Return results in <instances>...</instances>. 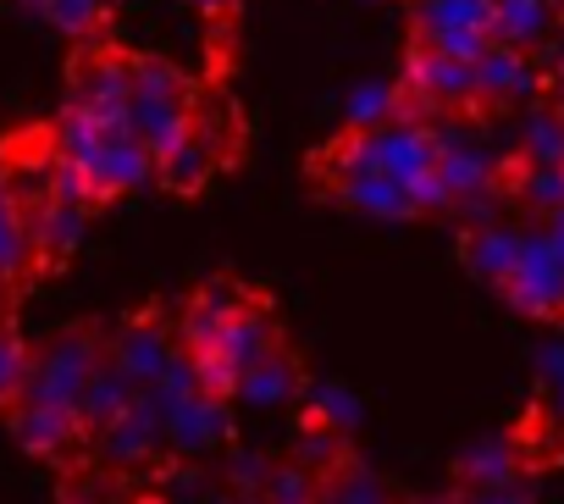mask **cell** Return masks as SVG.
<instances>
[{
    "mask_svg": "<svg viewBox=\"0 0 564 504\" xmlns=\"http://www.w3.org/2000/svg\"><path fill=\"white\" fill-rule=\"evenodd\" d=\"M128 133L155 156V167L194 133V89L188 78L161 56H133V100H128Z\"/></svg>",
    "mask_w": 564,
    "mask_h": 504,
    "instance_id": "cell-1",
    "label": "cell"
},
{
    "mask_svg": "<svg viewBox=\"0 0 564 504\" xmlns=\"http://www.w3.org/2000/svg\"><path fill=\"white\" fill-rule=\"evenodd\" d=\"M100 366V339L89 328H73V333H56L34 366H29V383H23V399L18 405H51V410H67L78 416L84 405V388Z\"/></svg>",
    "mask_w": 564,
    "mask_h": 504,
    "instance_id": "cell-2",
    "label": "cell"
},
{
    "mask_svg": "<svg viewBox=\"0 0 564 504\" xmlns=\"http://www.w3.org/2000/svg\"><path fill=\"white\" fill-rule=\"evenodd\" d=\"M509 305L536 317V322H553L564 317V261L553 256V244L542 227H520V261L503 283Z\"/></svg>",
    "mask_w": 564,
    "mask_h": 504,
    "instance_id": "cell-3",
    "label": "cell"
},
{
    "mask_svg": "<svg viewBox=\"0 0 564 504\" xmlns=\"http://www.w3.org/2000/svg\"><path fill=\"white\" fill-rule=\"evenodd\" d=\"M128 100H133V62L128 56H89L73 67L67 106L84 111L106 133H128Z\"/></svg>",
    "mask_w": 564,
    "mask_h": 504,
    "instance_id": "cell-4",
    "label": "cell"
},
{
    "mask_svg": "<svg viewBox=\"0 0 564 504\" xmlns=\"http://www.w3.org/2000/svg\"><path fill=\"white\" fill-rule=\"evenodd\" d=\"M437 139V178L448 189L454 205H470V200H492L498 189V161L476 144L470 128H432Z\"/></svg>",
    "mask_w": 564,
    "mask_h": 504,
    "instance_id": "cell-5",
    "label": "cell"
},
{
    "mask_svg": "<svg viewBox=\"0 0 564 504\" xmlns=\"http://www.w3.org/2000/svg\"><path fill=\"white\" fill-rule=\"evenodd\" d=\"M243 305H249V289H243V283H232V278H210V283H199L194 300H188V311H183V322H177V350H183L188 361L216 355L227 322H232Z\"/></svg>",
    "mask_w": 564,
    "mask_h": 504,
    "instance_id": "cell-6",
    "label": "cell"
},
{
    "mask_svg": "<svg viewBox=\"0 0 564 504\" xmlns=\"http://www.w3.org/2000/svg\"><path fill=\"white\" fill-rule=\"evenodd\" d=\"M404 84L426 100V106H476V67L448 62L426 45H410L404 56Z\"/></svg>",
    "mask_w": 564,
    "mask_h": 504,
    "instance_id": "cell-7",
    "label": "cell"
},
{
    "mask_svg": "<svg viewBox=\"0 0 564 504\" xmlns=\"http://www.w3.org/2000/svg\"><path fill=\"white\" fill-rule=\"evenodd\" d=\"M84 178L95 183L100 200H117V194H133V189H144V183L155 178V156H150L133 133H111V139L100 144V156L84 167Z\"/></svg>",
    "mask_w": 564,
    "mask_h": 504,
    "instance_id": "cell-8",
    "label": "cell"
},
{
    "mask_svg": "<svg viewBox=\"0 0 564 504\" xmlns=\"http://www.w3.org/2000/svg\"><path fill=\"white\" fill-rule=\"evenodd\" d=\"M282 350V333H276V317L265 311V300H249L232 322H227V333H221V344H216V355L232 366V377L243 383V372H254L265 355H276Z\"/></svg>",
    "mask_w": 564,
    "mask_h": 504,
    "instance_id": "cell-9",
    "label": "cell"
},
{
    "mask_svg": "<svg viewBox=\"0 0 564 504\" xmlns=\"http://www.w3.org/2000/svg\"><path fill=\"white\" fill-rule=\"evenodd\" d=\"M139 394H144V383H139L117 355H100V366H95V377H89V388H84V405H78L84 432H106L117 416H128V410L139 405Z\"/></svg>",
    "mask_w": 564,
    "mask_h": 504,
    "instance_id": "cell-10",
    "label": "cell"
},
{
    "mask_svg": "<svg viewBox=\"0 0 564 504\" xmlns=\"http://www.w3.org/2000/svg\"><path fill=\"white\" fill-rule=\"evenodd\" d=\"M558 29H564L558 0H498V12H492V45L520 51V56H536Z\"/></svg>",
    "mask_w": 564,
    "mask_h": 504,
    "instance_id": "cell-11",
    "label": "cell"
},
{
    "mask_svg": "<svg viewBox=\"0 0 564 504\" xmlns=\"http://www.w3.org/2000/svg\"><path fill=\"white\" fill-rule=\"evenodd\" d=\"M542 89V67L520 51L487 45V56L476 62V106H509Z\"/></svg>",
    "mask_w": 564,
    "mask_h": 504,
    "instance_id": "cell-12",
    "label": "cell"
},
{
    "mask_svg": "<svg viewBox=\"0 0 564 504\" xmlns=\"http://www.w3.org/2000/svg\"><path fill=\"white\" fill-rule=\"evenodd\" d=\"M111 355L150 388V383H161L166 377V366L177 361V344L166 339V328H155L150 317H139V322H128L122 333H117V344H111Z\"/></svg>",
    "mask_w": 564,
    "mask_h": 504,
    "instance_id": "cell-13",
    "label": "cell"
},
{
    "mask_svg": "<svg viewBox=\"0 0 564 504\" xmlns=\"http://www.w3.org/2000/svg\"><path fill=\"white\" fill-rule=\"evenodd\" d=\"M161 443H166V421H161V410H155L144 394H139V405H133L128 416H117V421L100 432V449H106L111 460H122V465L150 460Z\"/></svg>",
    "mask_w": 564,
    "mask_h": 504,
    "instance_id": "cell-14",
    "label": "cell"
},
{
    "mask_svg": "<svg viewBox=\"0 0 564 504\" xmlns=\"http://www.w3.org/2000/svg\"><path fill=\"white\" fill-rule=\"evenodd\" d=\"M84 227H89V211L78 205H34L29 211V244H34V261H67L73 249L84 244Z\"/></svg>",
    "mask_w": 564,
    "mask_h": 504,
    "instance_id": "cell-15",
    "label": "cell"
},
{
    "mask_svg": "<svg viewBox=\"0 0 564 504\" xmlns=\"http://www.w3.org/2000/svg\"><path fill=\"white\" fill-rule=\"evenodd\" d=\"M514 161L564 172V106H536L514 128Z\"/></svg>",
    "mask_w": 564,
    "mask_h": 504,
    "instance_id": "cell-16",
    "label": "cell"
},
{
    "mask_svg": "<svg viewBox=\"0 0 564 504\" xmlns=\"http://www.w3.org/2000/svg\"><path fill=\"white\" fill-rule=\"evenodd\" d=\"M221 167V144L205 133V128H194L161 167H155V178L172 189V194H199L205 183H210V172Z\"/></svg>",
    "mask_w": 564,
    "mask_h": 504,
    "instance_id": "cell-17",
    "label": "cell"
},
{
    "mask_svg": "<svg viewBox=\"0 0 564 504\" xmlns=\"http://www.w3.org/2000/svg\"><path fill=\"white\" fill-rule=\"evenodd\" d=\"M12 432H18V443H23L29 454L56 460V454H67V449H73V438L84 432V421H78V416H67V410H51V405H18Z\"/></svg>",
    "mask_w": 564,
    "mask_h": 504,
    "instance_id": "cell-18",
    "label": "cell"
},
{
    "mask_svg": "<svg viewBox=\"0 0 564 504\" xmlns=\"http://www.w3.org/2000/svg\"><path fill=\"white\" fill-rule=\"evenodd\" d=\"M492 12H498V0H410V29H415V40H432L448 29L492 34Z\"/></svg>",
    "mask_w": 564,
    "mask_h": 504,
    "instance_id": "cell-19",
    "label": "cell"
},
{
    "mask_svg": "<svg viewBox=\"0 0 564 504\" xmlns=\"http://www.w3.org/2000/svg\"><path fill=\"white\" fill-rule=\"evenodd\" d=\"M227 438V399H210V394H199V399H188L172 421H166V443L177 449V454H199V449H216Z\"/></svg>",
    "mask_w": 564,
    "mask_h": 504,
    "instance_id": "cell-20",
    "label": "cell"
},
{
    "mask_svg": "<svg viewBox=\"0 0 564 504\" xmlns=\"http://www.w3.org/2000/svg\"><path fill=\"white\" fill-rule=\"evenodd\" d=\"M338 200L355 205V211H366V216H388V222L415 216L410 189L393 183V178H382V172H349V178H338Z\"/></svg>",
    "mask_w": 564,
    "mask_h": 504,
    "instance_id": "cell-21",
    "label": "cell"
},
{
    "mask_svg": "<svg viewBox=\"0 0 564 504\" xmlns=\"http://www.w3.org/2000/svg\"><path fill=\"white\" fill-rule=\"evenodd\" d=\"M514 261H520V227H476V233H465V267L476 272V278H487V283H509V272H514Z\"/></svg>",
    "mask_w": 564,
    "mask_h": 504,
    "instance_id": "cell-22",
    "label": "cell"
},
{
    "mask_svg": "<svg viewBox=\"0 0 564 504\" xmlns=\"http://www.w3.org/2000/svg\"><path fill=\"white\" fill-rule=\"evenodd\" d=\"M300 394V366H294V355L289 350H276V355H265L254 372H243V383H238V405H254V410H276V405H289Z\"/></svg>",
    "mask_w": 564,
    "mask_h": 504,
    "instance_id": "cell-23",
    "label": "cell"
},
{
    "mask_svg": "<svg viewBox=\"0 0 564 504\" xmlns=\"http://www.w3.org/2000/svg\"><path fill=\"white\" fill-rule=\"evenodd\" d=\"M520 471V449L509 438H481L476 449L459 454V482L476 487V493H492V487H509Z\"/></svg>",
    "mask_w": 564,
    "mask_h": 504,
    "instance_id": "cell-24",
    "label": "cell"
},
{
    "mask_svg": "<svg viewBox=\"0 0 564 504\" xmlns=\"http://www.w3.org/2000/svg\"><path fill=\"white\" fill-rule=\"evenodd\" d=\"M34 267V244H29V211L0 178V283H18Z\"/></svg>",
    "mask_w": 564,
    "mask_h": 504,
    "instance_id": "cell-25",
    "label": "cell"
},
{
    "mask_svg": "<svg viewBox=\"0 0 564 504\" xmlns=\"http://www.w3.org/2000/svg\"><path fill=\"white\" fill-rule=\"evenodd\" d=\"M349 117V133H371V128H388V122H404V106H399V89L393 84H360L344 106Z\"/></svg>",
    "mask_w": 564,
    "mask_h": 504,
    "instance_id": "cell-26",
    "label": "cell"
},
{
    "mask_svg": "<svg viewBox=\"0 0 564 504\" xmlns=\"http://www.w3.org/2000/svg\"><path fill=\"white\" fill-rule=\"evenodd\" d=\"M509 189H514V200H520L525 211H536L542 222L564 211V172H547V167H520V172L509 178Z\"/></svg>",
    "mask_w": 564,
    "mask_h": 504,
    "instance_id": "cell-27",
    "label": "cell"
},
{
    "mask_svg": "<svg viewBox=\"0 0 564 504\" xmlns=\"http://www.w3.org/2000/svg\"><path fill=\"white\" fill-rule=\"evenodd\" d=\"M322 487H327L338 504H393V493H388V482H382L377 471H366V465H344V460L322 476Z\"/></svg>",
    "mask_w": 564,
    "mask_h": 504,
    "instance_id": "cell-28",
    "label": "cell"
},
{
    "mask_svg": "<svg viewBox=\"0 0 564 504\" xmlns=\"http://www.w3.org/2000/svg\"><path fill=\"white\" fill-rule=\"evenodd\" d=\"M305 416H311V427H322V432H349L355 427V416H360V405L344 394V388H333V383H316V388H305Z\"/></svg>",
    "mask_w": 564,
    "mask_h": 504,
    "instance_id": "cell-29",
    "label": "cell"
},
{
    "mask_svg": "<svg viewBox=\"0 0 564 504\" xmlns=\"http://www.w3.org/2000/svg\"><path fill=\"white\" fill-rule=\"evenodd\" d=\"M265 498H271V504H316V498H322V476L305 471L300 460H294V465H276L271 482H265Z\"/></svg>",
    "mask_w": 564,
    "mask_h": 504,
    "instance_id": "cell-30",
    "label": "cell"
},
{
    "mask_svg": "<svg viewBox=\"0 0 564 504\" xmlns=\"http://www.w3.org/2000/svg\"><path fill=\"white\" fill-rule=\"evenodd\" d=\"M29 366H34L29 344H23L18 333H7V328H0V405H12V399H23Z\"/></svg>",
    "mask_w": 564,
    "mask_h": 504,
    "instance_id": "cell-31",
    "label": "cell"
},
{
    "mask_svg": "<svg viewBox=\"0 0 564 504\" xmlns=\"http://www.w3.org/2000/svg\"><path fill=\"white\" fill-rule=\"evenodd\" d=\"M51 200H56V205H78V211H95V205H100V194H95V183L84 178V167H73V161H62V156H51Z\"/></svg>",
    "mask_w": 564,
    "mask_h": 504,
    "instance_id": "cell-32",
    "label": "cell"
},
{
    "mask_svg": "<svg viewBox=\"0 0 564 504\" xmlns=\"http://www.w3.org/2000/svg\"><path fill=\"white\" fill-rule=\"evenodd\" d=\"M45 18H51V29L84 40V34H95L106 23V7L100 0H45Z\"/></svg>",
    "mask_w": 564,
    "mask_h": 504,
    "instance_id": "cell-33",
    "label": "cell"
},
{
    "mask_svg": "<svg viewBox=\"0 0 564 504\" xmlns=\"http://www.w3.org/2000/svg\"><path fill=\"white\" fill-rule=\"evenodd\" d=\"M232 487H238V498H249V493H265V482H271V460L265 454H232Z\"/></svg>",
    "mask_w": 564,
    "mask_h": 504,
    "instance_id": "cell-34",
    "label": "cell"
},
{
    "mask_svg": "<svg viewBox=\"0 0 564 504\" xmlns=\"http://www.w3.org/2000/svg\"><path fill=\"white\" fill-rule=\"evenodd\" d=\"M465 504H531L520 487H492V493H465Z\"/></svg>",
    "mask_w": 564,
    "mask_h": 504,
    "instance_id": "cell-35",
    "label": "cell"
},
{
    "mask_svg": "<svg viewBox=\"0 0 564 504\" xmlns=\"http://www.w3.org/2000/svg\"><path fill=\"white\" fill-rule=\"evenodd\" d=\"M188 7H194L199 18H210V23H221V18H232V7H238V0H188Z\"/></svg>",
    "mask_w": 564,
    "mask_h": 504,
    "instance_id": "cell-36",
    "label": "cell"
},
{
    "mask_svg": "<svg viewBox=\"0 0 564 504\" xmlns=\"http://www.w3.org/2000/svg\"><path fill=\"white\" fill-rule=\"evenodd\" d=\"M542 233H547V244H553V256L564 261V211H558V216H547V222H542Z\"/></svg>",
    "mask_w": 564,
    "mask_h": 504,
    "instance_id": "cell-37",
    "label": "cell"
},
{
    "mask_svg": "<svg viewBox=\"0 0 564 504\" xmlns=\"http://www.w3.org/2000/svg\"><path fill=\"white\" fill-rule=\"evenodd\" d=\"M421 504H465V493H437V498H421Z\"/></svg>",
    "mask_w": 564,
    "mask_h": 504,
    "instance_id": "cell-38",
    "label": "cell"
},
{
    "mask_svg": "<svg viewBox=\"0 0 564 504\" xmlns=\"http://www.w3.org/2000/svg\"><path fill=\"white\" fill-rule=\"evenodd\" d=\"M232 504H271L265 493H249V498H232Z\"/></svg>",
    "mask_w": 564,
    "mask_h": 504,
    "instance_id": "cell-39",
    "label": "cell"
},
{
    "mask_svg": "<svg viewBox=\"0 0 564 504\" xmlns=\"http://www.w3.org/2000/svg\"><path fill=\"white\" fill-rule=\"evenodd\" d=\"M316 504H338V498H333V493H327V487H322V498H316Z\"/></svg>",
    "mask_w": 564,
    "mask_h": 504,
    "instance_id": "cell-40",
    "label": "cell"
},
{
    "mask_svg": "<svg viewBox=\"0 0 564 504\" xmlns=\"http://www.w3.org/2000/svg\"><path fill=\"white\" fill-rule=\"evenodd\" d=\"M23 7H40V12H45V0H23Z\"/></svg>",
    "mask_w": 564,
    "mask_h": 504,
    "instance_id": "cell-41",
    "label": "cell"
},
{
    "mask_svg": "<svg viewBox=\"0 0 564 504\" xmlns=\"http://www.w3.org/2000/svg\"><path fill=\"white\" fill-rule=\"evenodd\" d=\"M100 7H106V12H111V7H117V0H100Z\"/></svg>",
    "mask_w": 564,
    "mask_h": 504,
    "instance_id": "cell-42",
    "label": "cell"
}]
</instances>
